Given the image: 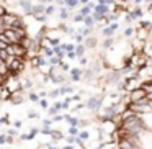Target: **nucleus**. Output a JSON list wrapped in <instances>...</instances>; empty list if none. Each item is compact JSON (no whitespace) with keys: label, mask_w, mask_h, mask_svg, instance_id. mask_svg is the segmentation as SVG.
I'll list each match as a JSON object with an SVG mask.
<instances>
[{"label":"nucleus","mask_w":152,"mask_h":149,"mask_svg":"<svg viewBox=\"0 0 152 149\" xmlns=\"http://www.w3.org/2000/svg\"><path fill=\"white\" fill-rule=\"evenodd\" d=\"M142 53H144L147 57H152V38L144 43V49H142Z\"/></svg>","instance_id":"14"},{"label":"nucleus","mask_w":152,"mask_h":149,"mask_svg":"<svg viewBox=\"0 0 152 149\" xmlns=\"http://www.w3.org/2000/svg\"><path fill=\"white\" fill-rule=\"evenodd\" d=\"M7 51H8V54H13V56H17V57H26L28 56V48L23 46L21 43L10 44Z\"/></svg>","instance_id":"4"},{"label":"nucleus","mask_w":152,"mask_h":149,"mask_svg":"<svg viewBox=\"0 0 152 149\" xmlns=\"http://www.w3.org/2000/svg\"><path fill=\"white\" fill-rule=\"evenodd\" d=\"M116 30H118V23L115 21V23H110L108 26L103 28L102 33H103V36H105V38H113V36H115V31Z\"/></svg>","instance_id":"8"},{"label":"nucleus","mask_w":152,"mask_h":149,"mask_svg":"<svg viewBox=\"0 0 152 149\" xmlns=\"http://www.w3.org/2000/svg\"><path fill=\"white\" fill-rule=\"evenodd\" d=\"M5 30H7V26H5V21H4V15L0 17V34L5 33Z\"/></svg>","instance_id":"39"},{"label":"nucleus","mask_w":152,"mask_h":149,"mask_svg":"<svg viewBox=\"0 0 152 149\" xmlns=\"http://www.w3.org/2000/svg\"><path fill=\"white\" fill-rule=\"evenodd\" d=\"M7 134H10V136H17L18 134V131H17V128H12V129H8V131H7Z\"/></svg>","instance_id":"51"},{"label":"nucleus","mask_w":152,"mask_h":149,"mask_svg":"<svg viewBox=\"0 0 152 149\" xmlns=\"http://www.w3.org/2000/svg\"><path fill=\"white\" fill-rule=\"evenodd\" d=\"M129 15L132 17V20H139V18L142 17V8L137 5V7H134L131 12H129Z\"/></svg>","instance_id":"15"},{"label":"nucleus","mask_w":152,"mask_h":149,"mask_svg":"<svg viewBox=\"0 0 152 149\" xmlns=\"http://www.w3.org/2000/svg\"><path fill=\"white\" fill-rule=\"evenodd\" d=\"M13 126H15L17 129H20V128H21V121H15V125H13Z\"/></svg>","instance_id":"56"},{"label":"nucleus","mask_w":152,"mask_h":149,"mask_svg":"<svg viewBox=\"0 0 152 149\" xmlns=\"http://www.w3.org/2000/svg\"><path fill=\"white\" fill-rule=\"evenodd\" d=\"M18 5H20V7L23 8V12H25V13H28V15H31L33 7H34V5H31L30 0H20V2H18Z\"/></svg>","instance_id":"11"},{"label":"nucleus","mask_w":152,"mask_h":149,"mask_svg":"<svg viewBox=\"0 0 152 149\" xmlns=\"http://www.w3.org/2000/svg\"><path fill=\"white\" fill-rule=\"evenodd\" d=\"M102 46H103V49H111V48L115 46V38H106L102 43Z\"/></svg>","instance_id":"18"},{"label":"nucleus","mask_w":152,"mask_h":149,"mask_svg":"<svg viewBox=\"0 0 152 149\" xmlns=\"http://www.w3.org/2000/svg\"><path fill=\"white\" fill-rule=\"evenodd\" d=\"M33 87H34V84H33V80H31V79H26V80L23 82V89H25V90L33 89Z\"/></svg>","instance_id":"32"},{"label":"nucleus","mask_w":152,"mask_h":149,"mask_svg":"<svg viewBox=\"0 0 152 149\" xmlns=\"http://www.w3.org/2000/svg\"><path fill=\"white\" fill-rule=\"evenodd\" d=\"M54 12H56L54 5H48V7H46V10H44V13H46V15H53Z\"/></svg>","instance_id":"40"},{"label":"nucleus","mask_w":152,"mask_h":149,"mask_svg":"<svg viewBox=\"0 0 152 149\" xmlns=\"http://www.w3.org/2000/svg\"><path fill=\"white\" fill-rule=\"evenodd\" d=\"M128 108L134 110L137 115H145V113H152V102H149V98L145 97L144 100H141L137 103H129Z\"/></svg>","instance_id":"1"},{"label":"nucleus","mask_w":152,"mask_h":149,"mask_svg":"<svg viewBox=\"0 0 152 149\" xmlns=\"http://www.w3.org/2000/svg\"><path fill=\"white\" fill-rule=\"evenodd\" d=\"M28 100H31V102H38L39 103V95L38 93H34V92H31V93H28Z\"/></svg>","instance_id":"31"},{"label":"nucleus","mask_w":152,"mask_h":149,"mask_svg":"<svg viewBox=\"0 0 152 149\" xmlns=\"http://www.w3.org/2000/svg\"><path fill=\"white\" fill-rule=\"evenodd\" d=\"M51 138H53V141H61V139H66V136L62 134V131H54V129H53Z\"/></svg>","instance_id":"22"},{"label":"nucleus","mask_w":152,"mask_h":149,"mask_svg":"<svg viewBox=\"0 0 152 149\" xmlns=\"http://www.w3.org/2000/svg\"><path fill=\"white\" fill-rule=\"evenodd\" d=\"M7 142V134H0V144L4 146Z\"/></svg>","instance_id":"52"},{"label":"nucleus","mask_w":152,"mask_h":149,"mask_svg":"<svg viewBox=\"0 0 152 149\" xmlns=\"http://www.w3.org/2000/svg\"><path fill=\"white\" fill-rule=\"evenodd\" d=\"M90 125V120H80V123H79V128H85V126H88Z\"/></svg>","instance_id":"47"},{"label":"nucleus","mask_w":152,"mask_h":149,"mask_svg":"<svg viewBox=\"0 0 152 149\" xmlns=\"http://www.w3.org/2000/svg\"><path fill=\"white\" fill-rule=\"evenodd\" d=\"M53 121H54V123H57V121H64V115H56V116H53Z\"/></svg>","instance_id":"50"},{"label":"nucleus","mask_w":152,"mask_h":149,"mask_svg":"<svg viewBox=\"0 0 152 149\" xmlns=\"http://www.w3.org/2000/svg\"><path fill=\"white\" fill-rule=\"evenodd\" d=\"M92 31H93V28L85 26V28H79V31H77V33H80V34H83L85 38H88V36H92Z\"/></svg>","instance_id":"20"},{"label":"nucleus","mask_w":152,"mask_h":149,"mask_svg":"<svg viewBox=\"0 0 152 149\" xmlns=\"http://www.w3.org/2000/svg\"><path fill=\"white\" fill-rule=\"evenodd\" d=\"M53 149H57V148H53Z\"/></svg>","instance_id":"63"},{"label":"nucleus","mask_w":152,"mask_h":149,"mask_svg":"<svg viewBox=\"0 0 152 149\" xmlns=\"http://www.w3.org/2000/svg\"><path fill=\"white\" fill-rule=\"evenodd\" d=\"M119 79H121V72H119V69H111L108 74H106L105 82L108 84V85H118Z\"/></svg>","instance_id":"6"},{"label":"nucleus","mask_w":152,"mask_h":149,"mask_svg":"<svg viewBox=\"0 0 152 149\" xmlns=\"http://www.w3.org/2000/svg\"><path fill=\"white\" fill-rule=\"evenodd\" d=\"M95 149H103V146H98V148H95Z\"/></svg>","instance_id":"61"},{"label":"nucleus","mask_w":152,"mask_h":149,"mask_svg":"<svg viewBox=\"0 0 152 149\" xmlns=\"http://www.w3.org/2000/svg\"><path fill=\"white\" fill-rule=\"evenodd\" d=\"M85 51H87V46H85V44H77V48H75V53H77V56H79V57H83V54H85Z\"/></svg>","instance_id":"21"},{"label":"nucleus","mask_w":152,"mask_h":149,"mask_svg":"<svg viewBox=\"0 0 152 149\" xmlns=\"http://www.w3.org/2000/svg\"><path fill=\"white\" fill-rule=\"evenodd\" d=\"M26 116H28L30 120H31V118H39V115H38L36 112H33V110H30V112L26 113Z\"/></svg>","instance_id":"46"},{"label":"nucleus","mask_w":152,"mask_h":149,"mask_svg":"<svg viewBox=\"0 0 152 149\" xmlns=\"http://www.w3.org/2000/svg\"><path fill=\"white\" fill-rule=\"evenodd\" d=\"M20 141H28V134H21L20 136Z\"/></svg>","instance_id":"55"},{"label":"nucleus","mask_w":152,"mask_h":149,"mask_svg":"<svg viewBox=\"0 0 152 149\" xmlns=\"http://www.w3.org/2000/svg\"><path fill=\"white\" fill-rule=\"evenodd\" d=\"M79 62H80V66H87V64H88V61H87L85 57H79Z\"/></svg>","instance_id":"53"},{"label":"nucleus","mask_w":152,"mask_h":149,"mask_svg":"<svg viewBox=\"0 0 152 149\" xmlns=\"http://www.w3.org/2000/svg\"><path fill=\"white\" fill-rule=\"evenodd\" d=\"M7 142H8V144L15 142V138H13V136H10V134H7Z\"/></svg>","instance_id":"54"},{"label":"nucleus","mask_w":152,"mask_h":149,"mask_svg":"<svg viewBox=\"0 0 152 149\" xmlns=\"http://www.w3.org/2000/svg\"><path fill=\"white\" fill-rule=\"evenodd\" d=\"M79 138L82 139V141H87V139L90 138V134H88L87 131H80V133H79Z\"/></svg>","instance_id":"42"},{"label":"nucleus","mask_w":152,"mask_h":149,"mask_svg":"<svg viewBox=\"0 0 152 149\" xmlns=\"http://www.w3.org/2000/svg\"><path fill=\"white\" fill-rule=\"evenodd\" d=\"M103 100H105V95H98V97H90L88 100H87L85 106L88 110H92V112L98 113L100 108L103 106Z\"/></svg>","instance_id":"3"},{"label":"nucleus","mask_w":152,"mask_h":149,"mask_svg":"<svg viewBox=\"0 0 152 149\" xmlns=\"http://www.w3.org/2000/svg\"><path fill=\"white\" fill-rule=\"evenodd\" d=\"M59 18H61V20H67V18H69V8H67V7H62V8H61V13H59Z\"/></svg>","instance_id":"25"},{"label":"nucleus","mask_w":152,"mask_h":149,"mask_svg":"<svg viewBox=\"0 0 152 149\" xmlns=\"http://www.w3.org/2000/svg\"><path fill=\"white\" fill-rule=\"evenodd\" d=\"M142 121H144L145 125V129H149V131H152V113H145V115H141Z\"/></svg>","instance_id":"12"},{"label":"nucleus","mask_w":152,"mask_h":149,"mask_svg":"<svg viewBox=\"0 0 152 149\" xmlns=\"http://www.w3.org/2000/svg\"><path fill=\"white\" fill-rule=\"evenodd\" d=\"M39 106H41V108H44V110H48V108H49V105H48V100H46V98H41V100H39Z\"/></svg>","instance_id":"43"},{"label":"nucleus","mask_w":152,"mask_h":149,"mask_svg":"<svg viewBox=\"0 0 152 149\" xmlns=\"http://www.w3.org/2000/svg\"><path fill=\"white\" fill-rule=\"evenodd\" d=\"M62 149H74V146H72V144H67V146H64Z\"/></svg>","instance_id":"59"},{"label":"nucleus","mask_w":152,"mask_h":149,"mask_svg":"<svg viewBox=\"0 0 152 149\" xmlns=\"http://www.w3.org/2000/svg\"><path fill=\"white\" fill-rule=\"evenodd\" d=\"M54 54H56L57 57H61V59H62V57L67 54V51L62 48V44H59V46H56V48H54Z\"/></svg>","instance_id":"17"},{"label":"nucleus","mask_w":152,"mask_h":149,"mask_svg":"<svg viewBox=\"0 0 152 149\" xmlns=\"http://www.w3.org/2000/svg\"><path fill=\"white\" fill-rule=\"evenodd\" d=\"M61 62H62V59H61V57H57V56L49 57V64H51V66H61Z\"/></svg>","instance_id":"27"},{"label":"nucleus","mask_w":152,"mask_h":149,"mask_svg":"<svg viewBox=\"0 0 152 149\" xmlns=\"http://www.w3.org/2000/svg\"><path fill=\"white\" fill-rule=\"evenodd\" d=\"M5 36L8 38L10 44L21 43V41H20V36H18V33H17V30H12V28H7V30H5Z\"/></svg>","instance_id":"7"},{"label":"nucleus","mask_w":152,"mask_h":149,"mask_svg":"<svg viewBox=\"0 0 152 149\" xmlns=\"http://www.w3.org/2000/svg\"><path fill=\"white\" fill-rule=\"evenodd\" d=\"M70 100H72V98L69 97V98H66V100L62 102V110H67V108H69V105H70Z\"/></svg>","instance_id":"48"},{"label":"nucleus","mask_w":152,"mask_h":149,"mask_svg":"<svg viewBox=\"0 0 152 149\" xmlns=\"http://www.w3.org/2000/svg\"><path fill=\"white\" fill-rule=\"evenodd\" d=\"M66 57H69V59H75V57H79V56H77V53H75V51H67Z\"/></svg>","instance_id":"45"},{"label":"nucleus","mask_w":152,"mask_h":149,"mask_svg":"<svg viewBox=\"0 0 152 149\" xmlns=\"http://www.w3.org/2000/svg\"><path fill=\"white\" fill-rule=\"evenodd\" d=\"M44 5H34L33 7V12H31V15H39V13H44Z\"/></svg>","instance_id":"24"},{"label":"nucleus","mask_w":152,"mask_h":149,"mask_svg":"<svg viewBox=\"0 0 152 149\" xmlns=\"http://www.w3.org/2000/svg\"><path fill=\"white\" fill-rule=\"evenodd\" d=\"M41 2V5H44V4H51V2H54V0H39Z\"/></svg>","instance_id":"57"},{"label":"nucleus","mask_w":152,"mask_h":149,"mask_svg":"<svg viewBox=\"0 0 152 149\" xmlns=\"http://www.w3.org/2000/svg\"><path fill=\"white\" fill-rule=\"evenodd\" d=\"M38 95H39V98H44V97H46V92H39Z\"/></svg>","instance_id":"58"},{"label":"nucleus","mask_w":152,"mask_h":149,"mask_svg":"<svg viewBox=\"0 0 152 149\" xmlns=\"http://www.w3.org/2000/svg\"><path fill=\"white\" fill-rule=\"evenodd\" d=\"M41 134L51 136V134H53V129H51V128H44V126H43V128H41Z\"/></svg>","instance_id":"41"},{"label":"nucleus","mask_w":152,"mask_h":149,"mask_svg":"<svg viewBox=\"0 0 152 149\" xmlns=\"http://www.w3.org/2000/svg\"><path fill=\"white\" fill-rule=\"evenodd\" d=\"M83 25L88 26V28H93L96 25V21H95V18H93L92 15H88V17H85V20H83Z\"/></svg>","instance_id":"19"},{"label":"nucleus","mask_w":152,"mask_h":149,"mask_svg":"<svg viewBox=\"0 0 152 149\" xmlns=\"http://www.w3.org/2000/svg\"><path fill=\"white\" fill-rule=\"evenodd\" d=\"M48 17H49V15H46V13H39V15H34V18H36V21H39V23H44V21L48 20Z\"/></svg>","instance_id":"30"},{"label":"nucleus","mask_w":152,"mask_h":149,"mask_svg":"<svg viewBox=\"0 0 152 149\" xmlns=\"http://www.w3.org/2000/svg\"><path fill=\"white\" fill-rule=\"evenodd\" d=\"M74 38H75V41H77V43H79V44H82L83 41H85V40H83V38H85V36H83V34H80V33H77V34H75V36H74Z\"/></svg>","instance_id":"44"},{"label":"nucleus","mask_w":152,"mask_h":149,"mask_svg":"<svg viewBox=\"0 0 152 149\" xmlns=\"http://www.w3.org/2000/svg\"><path fill=\"white\" fill-rule=\"evenodd\" d=\"M83 20H85V17H83L82 13H75V15H74V21H75V23H83Z\"/></svg>","instance_id":"34"},{"label":"nucleus","mask_w":152,"mask_h":149,"mask_svg":"<svg viewBox=\"0 0 152 149\" xmlns=\"http://www.w3.org/2000/svg\"><path fill=\"white\" fill-rule=\"evenodd\" d=\"M132 34H134V28L128 26V28H126V30H124V36H126V38H131Z\"/></svg>","instance_id":"38"},{"label":"nucleus","mask_w":152,"mask_h":149,"mask_svg":"<svg viewBox=\"0 0 152 149\" xmlns=\"http://www.w3.org/2000/svg\"><path fill=\"white\" fill-rule=\"evenodd\" d=\"M25 100H26V97H25L23 90H18V92L12 93V98H10V102L13 103V105H18V103H23Z\"/></svg>","instance_id":"9"},{"label":"nucleus","mask_w":152,"mask_h":149,"mask_svg":"<svg viewBox=\"0 0 152 149\" xmlns=\"http://www.w3.org/2000/svg\"><path fill=\"white\" fill-rule=\"evenodd\" d=\"M80 108H83V105H82V103H79V105H77L74 110H80Z\"/></svg>","instance_id":"60"},{"label":"nucleus","mask_w":152,"mask_h":149,"mask_svg":"<svg viewBox=\"0 0 152 149\" xmlns=\"http://www.w3.org/2000/svg\"><path fill=\"white\" fill-rule=\"evenodd\" d=\"M66 141H67V144H75V142L79 141V136L69 134V136H66Z\"/></svg>","instance_id":"29"},{"label":"nucleus","mask_w":152,"mask_h":149,"mask_svg":"<svg viewBox=\"0 0 152 149\" xmlns=\"http://www.w3.org/2000/svg\"><path fill=\"white\" fill-rule=\"evenodd\" d=\"M59 90H61V93H72L74 87L72 85H62V87H59Z\"/></svg>","instance_id":"28"},{"label":"nucleus","mask_w":152,"mask_h":149,"mask_svg":"<svg viewBox=\"0 0 152 149\" xmlns=\"http://www.w3.org/2000/svg\"><path fill=\"white\" fill-rule=\"evenodd\" d=\"M8 12H7V4L5 2H0V17L2 15H7Z\"/></svg>","instance_id":"36"},{"label":"nucleus","mask_w":152,"mask_h":149,"mask_svg":"<svg viewBox=\"0 0 152 149\" xmlns=\"http://www.w3.org/2000/svg\"><path fill=\"white\" fill-rule=\"evenodd\" d=\"M64 120L69 123V126H79L80 118H75V116H70V115H64Z\"/></svg>","instance_id":"16"},{"label":"nucleus","mask_w":152,"mask_h":149,"mask_svg":"<svg viewBox=\"0 0 152 149\" xmlns=\"http://www.w3.org/2000/svg\"><path fill=\"white\" fill-rule=\"evenodd\" d=\"M83 77V70L79 69V67H74V69H70V80H74V82H79V80H82Z\"/></svg>","instance_id":"10"},{"label":"nucleus","mask_w":152,"mask_h":149,"mask_svg":"<svg viewBox=\"0 0 152 149\" xmlns=\"http://www.w3.org/2000/svg\"><path fill=\"white\" fill-rule=\"evenodd\" d=\"M145 97H147V92H145V89H142V87H137V89H134L132 92H129V100H131V103H137V102H141V100H144Z\"/></svg>","instance_id":"5"},{"label":"nucleus","mask_w":152,"mask_h":149,"mask_svg":"<svg viewBox=\"0 0 152 149\" xmlns=\"http://www.w3.org/2000/svg\"><path fill=\"white\" fill-rule=\"evenodd\" d=\"M38 133H41V129H39V128H36V126H34V128H31V129H30V133H28V139H34Z\"/></svg>","instance_id":"26"},{"label":"nucleus","mask_w":152,"mask_h":149,"mask_svg":"<svg viewBox=\"0 0 152 149\" xmlns=\"http://www.w3.org/2000/svg\"><path fill=\"white\" fill-rule=\"evenodd\" d=\"M64 4H66L67 8H70V10H72V8H75L77 5L80 4V0H64Z\"/></svg>","instance_id":"23"},{"label":"nucleus","mask_w":152,"mask_h":149,"mask_svg":"<svg viewBox=\"0 0 152 149\" xmlns=\"http://www.w3.org/2000/svg\"><path fill=\"white\" fill-rule=\"evenodd\" d=\"M53 120H43V126L44 128H51V125H53Z\"/></svg>","instance_id":"49"},{"label":"nucleus","mask_w":152,"mask_h":149,"mask_svg":"<svg viewBox=\"0 0 152 149\" xmlns=\"http://www.w3.org/2000/svg\"><path fill=\"white\" fill-rule=\"evenodd\" d=\"M96 43H98V40H96L95 36H88V38H85V41H83V44L87 46V49H93V48H96Z\"/></svg>","instance_id":"13"},{"label":"nucleus","mask_w":152,"mask_h":149,"mask_svg":"<svg viewBox=\"0 0 152 149\" xmlns=\"http://www.w3.org/2000/svg\"><path fill=\"white\" fill-rule=\"evenodd\" d=\"M2 62H4V59H2V56H0V64H2Z\"/></svg>","instance_id":"62"},{"label":"nucleus","mask_w":152,"mask_h":149,"mask_svg":"<svg viewBox=\"0 0 152 149\" xmlns=\"http://www.w3.org/2000/svg\"><path fill=\"white\" fill-rule=\"evenodd\" d=\"M4 21H5V26H7V28H12V30H15V28H20V26H25L23 18L18 17V15L13 13V12H8L7 15H4Z\"/></svg>","instance_id":"2"},{"label":"nucleus","mask_w":152,"mask_h":149,"mask_svg":"<svg viewBox=\"0 0 152 149\" xmlns=\"http://www.w3.org/2000/svg\"><path fill=\"white\" fill-rule=\"evenodd\" d=\"M48 115H51V116H56V115H59V110L56 108V106H49V108H48Z\"/></svg>","instance_id":"33"},{"label":"nucleus","mask_w":152,"mask_h":149,"mask_svg":"<svg viewBox=\"0 0 152 149\" xmlns=\"http://www.w3.org/2000/svg\"><path fill=\"white\" fill-rule=\"evenodd\" d=\"M48 95H49V98H57V95H61V90L59 89H54V90H51Z\"/></svg>","instance_id":"37"},{"label":"nucleus","mask_w":152,"mask_h":149,"mask_svg":"<svg viewBox=\"0 0 152 149\" xmlns=\"http://www.w3.org/2000/svg\"><path fill=\"white\" fill-rule=\"evenodd\" d=\"M79 126H69V134L72 136H79Z\"/></svg>","instance_id":"35"}]
</instances>
